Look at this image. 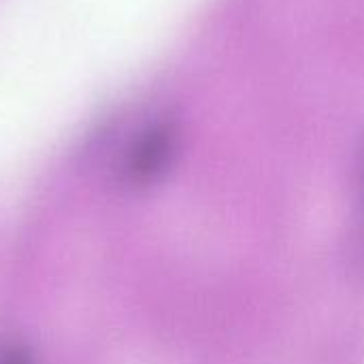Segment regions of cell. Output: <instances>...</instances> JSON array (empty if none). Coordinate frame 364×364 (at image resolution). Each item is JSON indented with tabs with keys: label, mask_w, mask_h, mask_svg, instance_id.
I'll return each mask as SVG.
<instances>
[{
	"label": "cell",
	"mask_w": 364,
	"mask_h": 364,
	"mask_svg": "<svg viewBox=\"0 0 364 364\" xmlns=\"http://www.w3.org/2000/svg\"><path fill=\"white\" fill-rule=\"evenodd\" d=\"M177 136V124L173 119H156L141 130L124 156L122 179L132 188L156 181L175 156Z\"/></svg>",
	"instance_id": "cell-1"
},
{
	"label": "cell",
	"mask_w": 364,
	"mask_h": 364,
	"mask_svg": "<svg viewBox=\"0 0 364 364\" xmlns=\"http://www.w3.org/2000/svg\"><path fill=\"white\" fill-rule=\"evenodd\" d=\"M0 364H34L23 348H11L0 354Z\"/></svg>",
	"instance_id": "cell-2"
}]
</instances>
